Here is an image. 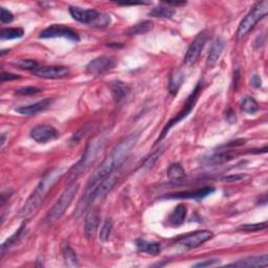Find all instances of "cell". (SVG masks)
<instances>
[{
  "instance_id": "obj_1",
  "label": "cell",
  "mask_w": 268,
  "mask_h": 268,
  "mask_svg": "<svg viewBox=\"0 0 268 268\" xmlns=\"http://www.w3.org/2000/svg\"><path fill=\"white\" fill-rule=\"evenodd\" d=\"M138 140V134L132 133L127 137L123 138L118 145L112 149L111 153L105 159V162L101 165V167L90 176L87 181V187L94 186L97 182H100L105 177L110 175L114 172V170L124 162L125 158L130 153V150L135 146Z\"/></svg>"
},
{
  "instance_id": "obj_2",
  "label": "cell",
  "mask_w": 268,
  "mask_h": 268,
  "mask_svg": "<svg viewBox=\"0 0 268 268\" xmlns=\"http://www.w3.org/2000/svg\"><path fill=\"white\" fill-rule=\"evenodd\" d=\"M63 172V169L57 168L47 172L42 177V179L38 183L37 187H36L35 191L32 193L29 199L26 200L25 204L23 205V208L21 209L20 215L23 218H28L33 215L36 210L40 207V204L43 202L44 198H45V196L47 195V192L51 189V186H53V184L58 181V179H60Z\"/></svg>"
},
{
  "instance_id": "obj_3",
  "label": "cell",
  "mask_w": 268,
  "mask_h": 268,
  "mask_svg": "<svg viewBox=\"0 0 268 268\" xmlns=\"http://www.w3.org/2000/svg\"><path fill=\"white\" fill-rule=\"evenodd\" d=\"M105 141L106 139L103 136H99L89 142L81 159L70 169L69 171L70 178L75 179L76 177H78L80 174H82L89 167H90V165L94 162L97 155H99L100 151L104 148Z\"/></svg>"
},
{
  "instance_id": "obj_4",
  "label": "cell",
  "mask_w": 268,
  "mask_h": 268,
  "mask_svg": "<svg viewBox=\"0 0 268 268\" xmlns=\"http://www.w3.org/2000/svg\"><path fill=\"white\" fill-rule=\"evenodd\" d=\"M78 190L79 184L77 182H71L65 187L64 191L62 192L61 196L58 198L57 202L53 204V207L49 210L45 217V222L48 225L53 224V223L57 222L64 215V213L68 209L71 201L74 200Z\"/></svg>"
},
{
  "instance_id": "obj_5",
  "label": "cell",
  "mask_w": 268,
  "mask_h": 268,
  "mask_svg": "<svg viewBox=\"0 0 268 268\" xmlns=\"http://www.w3.org/2000/svg\"><path fill=\"white\" fill-rule=\"evenodd\" d=\"M69 13L75 20L90 26H94V28H106L111 22V18L109 15L101 13L96 10H92V8L84 10V8L78 6H70Z\"/></svg>"
},
{
  "instance_id": "obj_6",
  "label": "cell",
  "mask_w": 268,
  "mask_h": 268,
  "mask_svg": "<svg viewBox=\"0 0 268 268\" xmlns=\"http://www.w3.org/2000/svg\"><path fill=\"white\" fill-rule=\"evenodd\" d=\"M268 12V1L264 0V1L258 2L249 13L244 17V19L241 21L239 28L236 33V37L238 40L242 39L243 37L249 33V31L255 28V25L260 21L261 19L266 16Z\"/></svg>"
},
{
  "instance_id": "obj_7",
  "label": "cell",
  "mask_w": 268,
  "mask_h": 268,
  "mask_svg": "<svg viewBox=\"0 0 268 268\" xmlns=\"http://www.w3.org/2000/svg\"><path fill=\"white\" fill-rule=\"evenodd\" d=\"M201 89H202V84H201V82H199L197 85H196V87L194 88V90L191 92V94L187 96V99L185 100V103H184V105L182 107V109L180 110V112L178 113L176 117H174L171 121H170L166 125L165 128L162 131V133H160V136L158 137L156 142L164 139L165 136L168 134V132L171 130V128H173L176 124H178L179 122H181L182 120H184L187 117V115H189L192 112L196 103H197L199 94L201 92Z\"/></svg>"
},
{
  "instance_id": "obj_8",
  "label": "cell",
  "mask_w": 268,
  "mask_h": 268,
  "mask_svg": "<svg viewBox=\"0 0 268 268\" xmlns=\"http://www.w3.org/2000/svg\"><path fill=\"white\" fill-rule=\"evenodd\" d=\"M41 39H52V38H65L71 42H79L80 38L78 34L63 24H52L47 29L42 31L39 35Z\"/></svg>"
},
{
  "instance_id": "obj_9",
  "label": "cell",
  "mask_w": 268,
  "mask_h": 268,
  "mask_svg": "<svg viewBox=\"0 0 268 268\" xmlns=\"http://www.w3.org/2000/svg\"><path fill=\"white\" fill-rule=\"evenodd\" d=\"M117 65V60L110 56H102L90 61L86 66V71L90 75L100 76L112 70Z\"/></svg>"
},
{
  "instance_id": "obj_10",
  "label": "cell",
  "mask_w": 268,
  "mask_h": 268,
  "mask_svg": "<svg viewBox=\"0 0 268 268\" xmlns=\"http://www.w3.org/2000/svg\"><path fill=\"white\" fill-rule=\"evenodd\" d=\"M212 237H213V233L210 230H197V231H194V233L178 237L177 239H175V241L177 243H179L181 245H184L187 248L192 249V248H196L202 245Z\"/></svg>"
},
{
  "instance_id": "obj_11",
  "label": "cell",
  "mask_w": 268,
  "mask_h": 268,
  "mask_svg": "<svg viewBox=\"0 0 268 268\" xmlns=\"http://www.w3.org/2000/svg\"><path fill=\"white\" fill-rule=\"evenodd\" d=\"M208 35L205 32L200 33L198 36H196L195 39L192 41V43L187 47L185 57H184V63L186 65H194L197 60L199 59L200 53L203 49V46L205 42H207Z\"/></svg>"
},
{
  "instance_id": "obj_12",
  "label": "cell",
  "mask_w": 268,
  "mask_h": 268,
  "mask_svg": "<svg viewBox=\"0 0 268 268\" xmlns=\"http://www.w3.org/2000/svg\"><path fill=\"white\" fill-rule=\"evenodd\" d=\"M31 137L40 144H46L59 137V131L49 125H39L31 130Z\"/></svg>"
},
{
  "instance_id": "obj_13",
  "label": "cell",
  "mask_w": 268,
  "mask_h": 268,
  "mask_svg": "<svg viewBox=\"0 0 268 268\" xmlns=\"http://www.w3.org/2000/svg\"><path fill=\"white\" fill-rule=\"evenodd\" d=\"M33 73L43 79H62L67 77L70 71L66 66H42L36 68Z\"/></svg>"
},
{
  "instance_id": "obj_14",
  "label": "cell",
  "mask_w": 268,
  "mask_h": 268,
  "mask_svg": "<svg viewBox=\"0 0 268 268\" xmlns=\"http://www.w3.org/2000/svg\"><path fill=\"white\" fill-rule=\"evenodd\" d=\"M215 189L212 186L203 187V189L195 190V191H186V192H178V193H172L170 195L165 196V199H203L207 197L210 194H212Z\"/></svg>"
},
{
  "instance_id": "obj_15",
  "label": "cell",
  "mask_w": 268,
  "mask_h": 268,
  "mask_svg": "<svg viewBox=\"0 0 268 268\" xmlns=\"http://www.w3.org/2000/svg\"><path fill=\"white\" fill-rule=\"evenodd\" d=\"M100 226V213L95 208L89 209L85 218V235L91 239L96 234Z\"/></svg>"
},
{
  "instance_id": "obj_16",
  "label": "cell",
  "mask_w": 268,
  "mask_h": 268,
  "mask_svg": "<svg viewBox=\"0 0 268 268\" xmlns=\"http://www.w3.org/2000/svg\"><path fill=\"white\" fill-rule=\"evenodd\" d=\"M52 100L51 99H44L41 100L35 104L31 105H25V106H20L16 108V112L23 114V115H33V114H37L41 111L46 110L48 107L51 105Z\"/></svg>"
},
{
  "instance_id": "obj_17",
  "label": "cell",
  "mask_w": 268,
  "mask_h": 268,
  "mask_svg": "<svg viewBox=\"0 0 268 268\" xmlns=\"http://www.w3.org/2000/svg\"><path fill=\"white\" fill-rule=\"evenodd\" d=\"M237 155L235 151H220L205 158L204 163L207 165H222L233 160Z\"/></svg>"
},
{
  "instance_id": "obj_18",
  "label": "cell",
  "mask_w": 268,
  "mask_h": 268,
  "mask_svg": "<svg viewBox=\"0 0 268 268\" xmlns=\"http://www.w3.org/2000/svg\"><path fill=\"white\" fill-rule=\"evenodd\" d=\"M268 265V256L263 255L261 257H249L242 259L237 262L229 264L228 266L234 267H266Z\"/></svg>"
},
{
  "instance_id": "obj_19",
  "label": "cell",
  "mask_w": 268,
  "mask_h": 268,
  "mask_svg": "<svg viewBox=\"0 0 268 268\" xmlns=\"http://www.w3.org/2000/svg\"><path fill=\"white\" fill-rule=\"evenodd\" d=\"M224 47H225V40L223 38H217L215 41H214L209 52L208 66H213L217 63V61L219 60Z\"/></svg>"
},
{
  "instance_id": "obj_20",
  "label": "cell",
  "mask_w": 268,
  "mask_h": 268,
  "mask_svg": "<svg viewBox=\"0 0 268 268\" xmlns=\"http://www.w3.org/2000/svg\"><path fill=\"white\" fill-rule=\"evenodd\" d=\"M109 89L115 101H122L130 92V87L121 81H113L109 83Z\"/></svg>"
},
{
  "instance_id": "obj_21",
  "label": "cell",
  "mask_w": 268,
  "mask_h": 268,
  "mask_svg": "<svg viewBox=\"0 0 268 268\" xmlns=\"http://www.w3.org/2000/svg\"><path fill=\"white\" fill-rule=\"evenodd\" d=\"M135 244L140 253H145L152 256L158 255L160 253V249H162V246H160L159 243L153 242V241H147L144 239H137L135 241Z\"/></svg>"
},
{
  "instance_id": "obj_22",
  "label": "cell",
  "mask_w": 268,
  "mask_h": 268,
  "mask_svg": "<svg viewBox=\"0 0 268 268\" xmlns=\"http://www.w3.org/2000/svg\"><path fill=\"white\" fill-rule=\"evenodd\" d=\"M186 207L184 204H178L174 211L169 216V224L172 226H179L185 220L186 217Z\"/></svg>"
},
{
  "instance_id": "obj_23",
  "label": "cell",
  "mask_w": 268,
  "mask_h": 268,
  "mask_svg": "<svg viewBox=\"0 0 268 268\" xmlns=\"http://www.w3.org/2000/svg\"><path fill=\"white\" fill-rule=\"evenodd\" d=\"M25 223H23V224H21V226L19 227V229H18L16 233L11 236L10 238H8L6 241H4V242L2 243L1 245V258L4 257V254L10 249L13 245H15L18 241L20 240V238L23 236L24 234V229H25Z\"/></svg>"
},
{
  "instance_id": "obj_24",
  "label": "cell",
  "mask_w": 268,
  "mask_h": 268,
  "mask_svg": "<svg viewBox=\"0 0 268 268\" xmlns=\"http://www.w3.org/2000/svg\"><path fill=\"white\" fill-rule=\"evenodd\" d=\"M62 255H63L65 264L68 267H78L79 266L78 257H77L74 249L71 248L67 243L63 244V246H62Z\"/></svg>"
},
{
  "instance_id": "obj_25",
  "label": "cell",
  "mask_w": 268,
  "mask_h": 268,
  "mask_svg": "<svg viewBox=\"0 0 268 268\" xmlns=\"http://www.w3.org/2000/svg\"><path fill=\"white\" fill-rule=\"evenodd\" d=\"M152 29H153V22L146 20L139 22L135 25L131 26V28L127 31V35H144L149 33Z\"/></svg>"
},
{
  "instance_id": "obj_26",
  "label": "cell",
  "mask_w": 268,
  "mask_h": 268,
  "mask_svg": "<svg viewBox=\"0 0 268 268\" xmlns=\"http://www.w3.org/2000/svg\"><path fill=\"white\" fill-rule=\"evenodd\" d=\"M183 82V75L180 71H175V73L170 78L169 83V91L171 94L175 95L177 91L179 90V88Z\"/></svg>"
},
{
  "instance_id": "obj_27",
  "label": "cell",
  "mask_w": 268,
  "mask_h": 268,
  "mask_svg": "<svg viewBox=\"0 0 268 268\" xmlns=\"http://www.w3.org/2000/svg\"><path fill=\"white\" fill-rule=\"evenodd\" d=\"M175 10L171 6H166V5H159L154 7L149 15L155 18H171L175 14Z\"/></svg>"
},
{
  "instance_id": "obj_28",
  "label": "cell",
  "mask_w": 268,
  "mask_h": 268,
  "mask_svg": "<svg viewBox=\"0 0 268 268\" xmlns=\"http://www.w3.org/2000/svg\"><path fill=\"white\" fill-rule=\"evenodd\" d=\"M24 32L20 28H7L2 29L1 33H0V38L1 40H12V39H18L21 38Z\"/></svg>"
},
{
  "instance_id": "obj_29",
  "label": "cell",
  "mask_w": 268,
  "mask_h": 268,
  "mask_svg": "<svg viewBox=\"0 0 268 268\" xmlns=\"http://www.w3.org/2000/svg\"><path fill=\"white\" fill-rule=\"evenodd\" d=\"M168 177L172 180H180L185 177L184 170L179 164H173L168 169Z\"/></svg>"
},
{
  "instance_id": "obj_30",
  "label": "cell",
  "mask_w": 268,
  "mask_h": 268,
  "mask_svg": "<svg viewBox=\"0 0 268 268\" xmlns=\"http://www.w3.org/2000/svg\"><path fill=\"white\" fill-rule=\"evenodd\" d=\"M241 109L248 114H255L260 109V107H259V104L255 101V99L246 96L242 103H241Z\"/></svg>"
},
{
  "instance_id": "obj_31",
  "label": "cell",
  "mask_w": 268,
  "mask_h": 268,
  "mask_svg": "<svg viewBox=\"0 0 268 268\" xmlns=\"http://www.w3.org/2000/svg\"><path fill=\"white\" fill-rule=\"evenodd\" d=\"M16 66H18L21 69H26V70H35L36 68H38V63L34 60L31 59H20L16 61L14 63Z\"/></svg>"
},
{
  "instance_id": "obj_32",
  "label": "cell",
  "mask_w": 268,
  "mask_h": 268,
  "mask_svg": "<svg viewBox=\"0 0 268 268\" xmlns=\"http://www.w3.org/2000/svg\"><path fill=\"white\" fill-rule=\"evenodd\" d=\"M111 229H112V221L110 219H107L101 227L100 231V239L103 242H106L107 240L109 239V236L111 234Z\"/></svg>"
},
{
  "instance_id": "obj_33",
  "label": "cell",
  "mask_w": 268,
  "mask_h": 268,
  "mask_svg": "<svg viewBox=\"0 0 268 268\" xmlns=\"http://www.w3.org/2000/svg\"><path fill=\"white\" fill-rule=\"evenodd\" d=\"M41 91V88L36 87V86H26V87H22L19 88L16 90V93L19 95H34L37 94Z\"/></svg>"
},
{
  "instance_id": "obj_34",
  "label": "cell",
  "mask_w": 268,
  "mask_h": 268,
  "mask_svg": "<svg viewBox=\"0 0 268 268\" xmlns=\"http://www.w3.org/2000/svg\"><path fill=\"white\" fill-rule=\"evenodd\" d=\"M267 227V222H263V223H257V224H244L241 225L240 229L245 230V231H258L261 230Z\"/></svg>"
},
{
  "instance_id": "obj_35",
  "label": "cell",
  "mask_w": 268,
  "mask_h": 268,
  "mask_svg": "<svg viewBox=\"0 0 268 268\" xmlns=\"http://www.w3.org/2000/svg\"><path fill=\"white\" fill-rule=\"evenodd\" d=\"M0 20L2 23H11L14 20V15L10 12L5 10L4 7H1V15H0Z\"/></svg>"
},
{
  "instance_id": "obj_36",
  "label": "cell",
  "mask_w": 268,
  "mask_h": 268,
  "mask_svg": "<svg viewBox=\"0 0 268 268\" xmlns=\"http://www.w3.org/2000/svg\"><path fill=\"white\" fill-rule=\"evenodd\" d=\"M20 76L12 74V73H5V71H2L1 76H0V79H1V82H6V81H13V80L19 79Z\"/></svg>"
},
{
  "instance_id": "obj_37",
  "label": "cell",
  "mask_w": 268,
  "mask_h": 268,
  "mask_svg": "<svg viewBox=\"0 0 268 268\" xmlns=\"http://www.w3.org/2000/svg\"><path fill=\"white\" fill-rule=\"evenodd\" d=\"M219 261L216 260V259H209V260H204L202 262H199L197 264H195L194 267H208V266H213L218 264Z\"/></svg>"
},
{
  "instance_id": "obj_38",
  "label": "cell",
  "mask_w": 268,
  "mask_h": 268,
  "mask_svg": "<svg viewBox=\"0 0 268 268\" xmlns=\"http://www.w3.org/2000/svg\"><path fill=\"white\" fill-rule=\"evenodd\" d=\"M226 121H228L229 123H235L236 122V114L235 112L231 110V109H228L227 112H226Z\"/></svg>"
},
{
  "instance_id": "obj_39",
  "label": "cell",
  "mask_w": 268,
  "mask_h": 268,
  "mask_svg": "<svg viewBox=\"0 0 268 268\" xmlns=\"http://www.w3.org/2000/svg\"><path fill=\"white\" fill-rule=\"evenodd\" d=\"M261 79H260V77H259V76H257V75H255L253 78H252V85L254 86V87H260L261 86Z\"/></svg>"
},
{
  "instance_id": "obj_40",
  "label": "cell",
  "mask_w": 268,
  "mask_h": 268,
  "mask_svg": "<svg viewBox=\"0 0 268 268\" xmlns=\"http://www.w3.org/2000/svg\"><path fill=\"white\" fill-rule=\"evenodd\" d=\"M243 177L244 175H229L226 177H223V180H227V181L237 180V179H241V178H243Z\"/></svg>"
},
{
  "instance_id": "obj_41",
  "label": "cell",
  "mask_w": 268,
  "mask_h": 268,
  "mask_svg": "<svg viewBox=\"0 0 268 268\" xmlns=\"http://www.w3.org/2000/svg\"><path fill=\"white\" fill-rule=\"evenodd\" d=\"M4 144H5V136H4V134H2L1 135V148H3Z\"/></svg>"
}]
</instances>
